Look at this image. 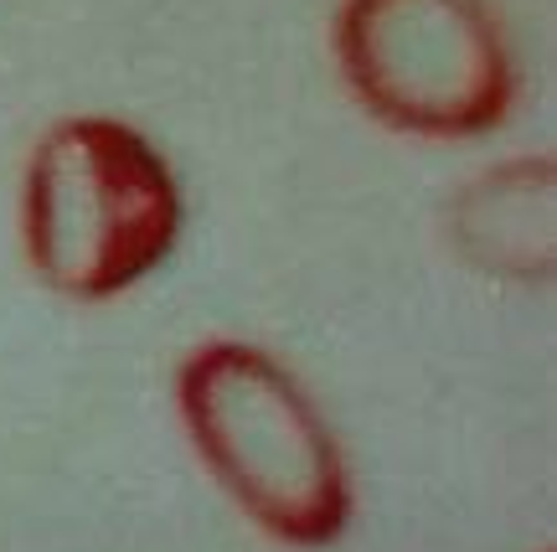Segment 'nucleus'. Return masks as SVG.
<instances>
[{
  "mask_svg": "<svg viewBox=\"0 0 557 552\" xmlns=\"http://www.w3.org/2000/svg\"><path fill=\"white\" fill-rule=\"evenodd\" d=\"M176 414L201 470L284 548H331L351 522L346 454L315 397L253 341H201L176 367Z\"/></svg>",
  "mask_w": 557,
  "mask_h": 552,
  "instance_id": "f257e3e1",
  "label": "nucleus"
},
{
  "mask_svg": "<svg viewBox=\"0 0 557 552\" xmlns=\"http://www.w3.org/2000/svg\"><path fill=\"white\" fill-rule=\"evenodd\" d=\"M181 237V186L135 124L58 119L21 176V248L67 299H114L156 274Z\"/></svg>",
  "mask_w": 557,
  "mask_h": 552,
  "instance_id": "f03ea898",
  "label": "nucleus"
},
{
  "mask_svg": "<svg viewBox=\"0 0 557 552\" xmlns=\"http://www.w3.org/2000/svg\"><path fill=\"white\" fill-rule=\"evenodd\" d=\"M336 68L367 114L413 139H475L517 109V62L491 0H341Z\"/></svg>",
  "mask_w": 557,
  "mask_h": 552,
  "instance_id": "7ed1b4c3",
  "label": "nucleus"
}]
</instances>
